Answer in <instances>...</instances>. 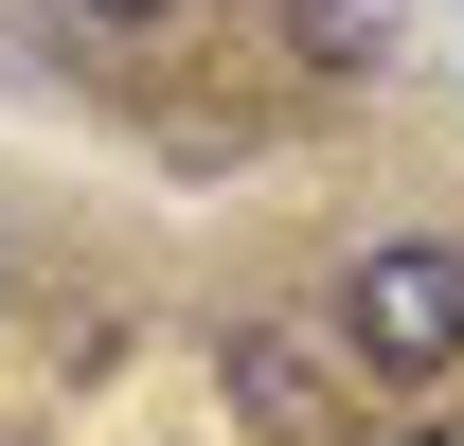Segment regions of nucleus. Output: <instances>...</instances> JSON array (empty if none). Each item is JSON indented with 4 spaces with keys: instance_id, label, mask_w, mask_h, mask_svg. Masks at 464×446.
<instances>
[{
    "instance_id": "obj_6",
    "label": "nucleus",
    "mask_w": 464,
    "mask_h": 446,
    "mask_svg": "<svg viewBox=\"0 0 464 446\" xmlns=\"http://www.w3.org/2000/svg\"><path fill=\"white\" fill-rule=\"evenodd\" d=\"M393 446H464V429H393Z\"/></svg>"
},
{
    "instance_id": "obj_2",
    "label": "nucleus",
    "mask_w": 464,
    "mask_h": 446,
    "mask_svg": "<svg viewBox=\"0 0 464 446\" xmlns=\"http://www.w3.org/2000/svg\"><path fill=\"white\" fill-rule=\"evenodd\" d=\"M215 411H232V446H340L357 429V375H340L322 322H232L215 339Z\"/></svg>"
},
{
    "instance_id": "obj_1",
    "label": "nucleus",
    "mask_w": 464,
    "mask_h": 446,
    "mask_svg": "<svg viewBox=\"0 0 464 446\" xmlns=\"http://www.w3.org/2000/svg\"><path fill=\"white\" fill-rule=\"evenodd\" d=\"M322 339H340V375H375V393H447L464 375V250L447 232H375L340 268V304H322Z\"/></svg>"
},
{
    "instance_id": "obj_5",
    "label": "nucleus",
    "mask_w": 464,
    "mask_h": 446,
    "mask_svg": "<svg viewBox=\"0 0 464 446\" xmlns=\"http://www.w3.org/2000/svg\"><path fill=\"white\" fill-rule=\"evenodd\" d=\"M0 339H18V250H0Z\"/></svg>"
},
{
    "instance_id": "obj_3",
    "label": "nucleus",
    "mask_w": 464,
    "mask_h": 446,
    "mask_svg": "<svg viewBox=\"0 0 464 446\" xmlns=\"http://www.w3.org/2000/svg\"><path fill=\"white\" fill-rule=\"evenodd\" d=\"M393 18L411 0H286V54L322 72V90H357V72H393Z\"/></svg>"
},
{
    "instance_id": "obj_4",
    "label": "nucleus",
    "mask_w": 464,
    "mask_h": 446,
    "mask_svg": "<svg viewBox=\"0 0 464 446\" xmlns=\"http://www.w3.org/2000/svg\"><path fill=\"white\" fill-rule=\"evenodd\" d=\"M72 18H108V36H161V18H197V0H72Z\"/></svg>"
}]
</instances>
